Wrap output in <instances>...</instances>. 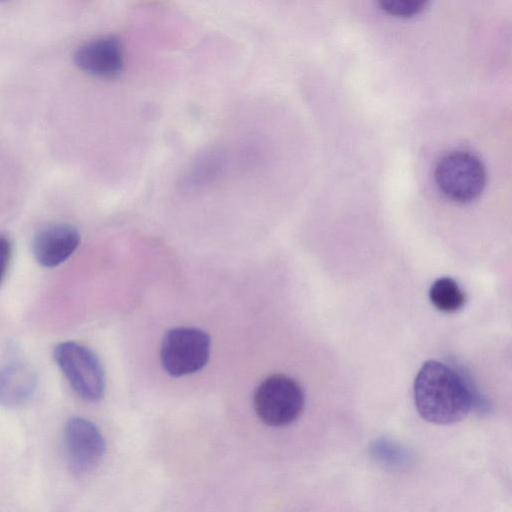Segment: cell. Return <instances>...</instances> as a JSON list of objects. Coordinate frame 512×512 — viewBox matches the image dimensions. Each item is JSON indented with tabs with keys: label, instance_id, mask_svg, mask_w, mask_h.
<instances>
[{
	"label": "cell",
	"instance_id": "cell-1",
	"mask_svg": "<svg viewBox=\"0 0 512 512\" xmlns=\"http://www.w3.org/2000/svg\"><path fill=\"white\" fill-rule=\"evenodd\" d=\"M415 407L420 416L435 424L464 419L472 396L461 376L446 364L430 360L423 364L413 385Z\"/></svg>",
	"mask_w": 512,
	"mask_h": 512
},
{
	"label": "cell",
	"instance_id": "cell-2",
	"mask_svg": "<svg viewBox=\"0 0 512 512\" xmlns=\"http://www.w3.org/2000/svg\"><path fill=\"white\" fill-rule=\"evenodd\" d=\"M305 396L300 384L284 374H274L257 387L253 406L259 419L274 427L293 423L304 408Z\"/></svg>",
	"mask_w": 512,
	"mask_h": 512
},
{
	"label": "cell",
	"instance_id": "cell-3",
	"mask_svg": "<svg viewBox=\"0 0 512 512\" xmlns=\"http://www.w3.org/2000/svg\"><path fill=\"white\" fill-rule=\"evenodd\" d=\"M54 360L73 390L87 401L99 400L105 390V372L98 356L74 341L59 343Z\"/></svg>",
	"mask_w": 512,
	"mask_h": 512
},
{
	"label": "cell",
	"instance_id": "cell-4",
	"mask_svg": "<svg viewBox=\"0 0 512 512\" xmlns=\"http://www.w3.org/2000/svg\"><path fill=\"white\" fill-rule=\"evenodd\" d=\"M434 177L442 194L458 203L475 200L483 191L486 181L482 162L464 151L444 155L436 165Z\"/></svg>",
	"mask_w": 512,
	"mask_h": 512
},
{
	"label": "cell",
	"instance_id": "cell-5",
	"mask_svg": "<svg viewBox=\"0 0 512 512\" xmlns=\"http://www.w3.org/2000/svg\"><path fill=\"white\" fill-rule=\"evenodd\" d=\"M210 343L209 335L198 328L177 327L169 330L160 350L163 369L174 377L201 370L208 362Z\"/></svg>",
	"mask_w": 512,
	"mask_h": 512
},
{
	"label": "cell",
	"instance_id": "cell-6",
	"mask_svg": "<svg viewBox=\"0 0 512 512\" xmlns=\"http://www.w3.org/2000/svg\"><path fill=\"white\" fill-rule=\"evenodd\" d=\"M68 463L73 472L86 474L101 462L106 444L97 426L83 417H71L63 430Z\"/></svg>",
	"mask_w": 512,
	"mask_h": 512
},
{
	"label": "cell",
	"instance_id": "cell-7",
	"mask_svg": "<svg viewBox=\"0 0 512 512\" xmlns=\"http://www.w3.org/2000/svg\"><path fill=\"white\" fill-rule=\"evenodd\" d=\"M74 62L79 69L92 76L116 78L124 68L123 44L113 35L93 39L76 50Z\"/></svg>",
	"mask_w": 512,
	"mask_h": 512
},
{
	"label": "cell",
	"instance_id": "cell-8",
	"mask_svg": "<svg viewBox=\"0 0 512 512\" xmlns=\"http://www.w3.org/2000/svg\"><path fill=\"white\" fill-rule=\"evenodd\" d=\"M79 243V233L71 225L50 224L35 234L32 252L41 266L51 268L66 261Z\"/></svg>",
	"mask_w": 512,
	"mask_h": 512
},
{
	"label": "cell",
	"instance_id": "cell-9",
	"mask_svg": "<svg viewBox=\"0 0 512 512\" xmlns=\"http://www.w3.org/2000/svg\"><path fill=\"white\" fill-rule=\"evenodd\" d=\"M36 388L33 369L20 362L0 367V404L17 407L30 399Z\"/></svg>",
	"mask_w": 512,
	"mask_h": 512
},
{
	"label": "cell",
	"instance_id": "cell-10",
	"mask_svg": "<svg viewBox=\"0 0 512 512\" xmlns=\"http://www.w3.org/2000/svg\"><path fill=\"white\" fill-rule=\"evenodd\" d=\"M432 304L440 311L452 313L458 311L465 303V295L452 278L437 279L429 290Z\"/></svg>",
	"mask_w": 512,
	"mask_h": 512
},
{
	"label": "cell",
	"instance_id": "cell-11",
	"mask_svg": "<svg viewBox=\"0 0 512 512\" xmlns=\"http://www.w3.org/2000/svg\"><path fill=\"white\" fill-rule=\"evenodd\" d=\"M379 7L387 14L398 18H410L420 14L430 0H377Z\"/></svg>",
	"mask_w": 512,
	"mask_h": 512
},
{
	"label": "cell",
	"instance_id": "cell-12",
	"mask_svg": "<svg viewBox=\"0 0 512 512\" xmlns=\"http://www.w3.org/2000/svg\"><path fill=\"white\" fill-rule=\"evenodd\" d=\"M11 257V244L9 240L0 236V284L2 283Z\"/></svg>",
	"mask_w": 512,
	"mask_h": 512
},
{
	"label": "cell",
	"instance_id": "cell-13",
	"mask_svg": "<svg viewBox=\"0 0 512 512\" xmlns=\"http://www.w3.org/2000/svg\"><path fill=\"white\" fill-rule=\"evenodd\" d=\"M3 1H6V0H0V2H3Z\"/></svg>",
	"mask_w": 512,
	"mask_h": 512
}]
</instances>
